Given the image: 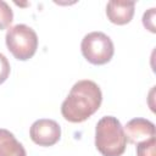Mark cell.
<instances>
[{"instance_id": "cell-1", "label": "cell", "mask_w": 156, "mask_h": 156, "mask_svg": "<svg viewBox=\"0 0 156 156\" xmlns=\"http://www.w3.org/2000/svg\"><path fill=\"white\" fill-rule=\"evenodd\" d=\"M102 94L99 85L89 79L77 82L61 105L63 118L72 123H80L93 116L100 107Z\"/></svg>"}, {"instance_id": "cell-2", "label": "cell", "mask_w": 156, "mask_h": 156, "mask_svg": "<svg viewBox=\"0 0 156 156\" xmlns=\"http://www.w3.org/2000/svg\"><path fill=\"white\" fill-rule=\"evenodd\" d=\"M95 146L102 156H122L127 139L121 122L112 116L102 117L95 127Z\"/></svg>"}, {"instance_id": "cell-3", "label": "cell", "mask_w": 156, "mask_h": 156, "mask_svg": "<svg viewBox=\"0 0 156 156\" xmlns=\"http://www.w3.org/2000/svg\"><path fill=\"white\" fill-rule=\"evenodd\" d=\"M5 41L9 51L20 61L32 58L38 48L37 33L26 24H16L7 29Z\"/></svg>"}, {"instance_id": "cell-4", "label": "cell", "mask_w": 156, "mask_h": 156, "mask_svg": "<svg viewBox=\"0 0 156 156\" xmlns=\"http://www.w3.org/2000/svg\"><path fill=\"white\" fill-rule=\"evenodd\" d=\"M82 55L93 65H105L111 61L115 48L113 43L102 32H91L87 34L80 44Z\"/></svg>"}, {"instance_id": "cell-5", "label": "cell", "mask_w": 156, "mask_h": 156, "mask_svg": "<svg viewBox=\"0 0 156 156\" xmlns=\"http://www.w3.org/2000/svg\"><path fill=\"white\" fill-rule=\"evenodd\" d=\"M29 135L39 146H52L61 138V128L56 121L41 118L32 124Z\"/></svg>"}, {"instance_id": "cell-6", "label": "cell", "mask_w": 156, "mask_h": 156, "mask_svg": "<svg viewBox=\"0 0 156 156\" xmlns=\"http://www.w3.org/2000/svg\"><path fill=\"white\" fill-rule=\"evenodd\" d=\"M126 139L130 144H138L155 136V124L145 118H133L123 128Z\"/></svg>"}, {"instance_id": "cell-7", "label": "cell", "mask_w": 156, "mask_h": 156, "mask_svg": "<svg viewBox=\"0 0 156 156\" xmlns=\"http://www.w3.org/2000/svg\"><path fill=\"white\" fill-rule=\"evenodd\" d=\"M134 2L128 1H108L106 5V16L108 21L117 26L127 24L134 16Z\"/></svg>"}, {"instance_id": "cell-8", "label": "cell", "mask_w": 156, "mask_h": 156, "mask_svg": "<svg viewBox=\"0 0 156 156\" xmlns=\"http://www.w3.org/2000/svg\"><path fill=\"white\" fill-rule=\"evenodd\" d=\"M0 156H27L23 145L7 129L0 128Z\"/></svg>"}, {"instance_id": "cell-9", "label": "cell", "mask_w": 156, "mask_h": 156, "mask_svg": "<svg viewBox=\"0 0 156 156\" xmlns=\"http://www.w3.org/2000/svg\"><path fill=\"white\" fill-rule=\"evenodd\" d=\"M13 21V13L7 2L0 0V30L6 29Z\"/></svg>"}, {"instance_id": "cell-10", "label": "cell", "mask_w": 156, "mask_h": 156, "mask_svg": "<svg viewBox=\"0 0 156 156\" xmlns=\"http://www.w3.org/2000/svg\"><path fill=\"white\" fill-rule=\"evenodd\" d=\"M138 156H155V136L136 144Z\"/></svg>"}, {"instance_id": "cell-11", "label": "cell", "mask_w": 156, "mask_h": 156, "mask_svg": "<svg viewBox=\"0 0 156 156\" xmlns=\"http://www.w3.org/2000/svg\"><path fill=\"white\" fill-rule=\"evenodd\" d=\"M10 63L4 54L0 52V84H2L10 76Z\"/></svg>"}, {"instance_id": "cell-12", "label": "cell", "mask_w": 156, "mask_h": 156, "mask_svg": "<svg viewBox=\"0 0 156 156\" xmlns=\"http://www.w3.org/2000/svg\"><path fill=\"white\" fill-rule=\"evenodd\" d=\"M155 9H150L149 11H146L143 16V24L146 29H149L151 33H155L156 29H155Z\"/></svg>"}]
</instances>
